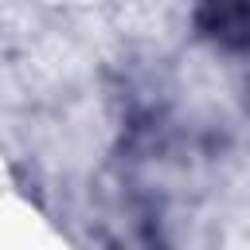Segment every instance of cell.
Returning a JSON list of instances; mask_svg holds the SVG:
<instances>
[{"mask_svg": "<svg viewBox=\"0 0 250 250\" xmlns=\"http://www.w3.org/2000/svg\"><path fill=\"white\" fill-rule=\"evenodd\" d=\"M191 23L219 51H250V0H195Z\"/></svg>", "mask_w": 250, "mask_h": 250, "instance_id": "obj_1", "label": "cell"}]
</instances>
